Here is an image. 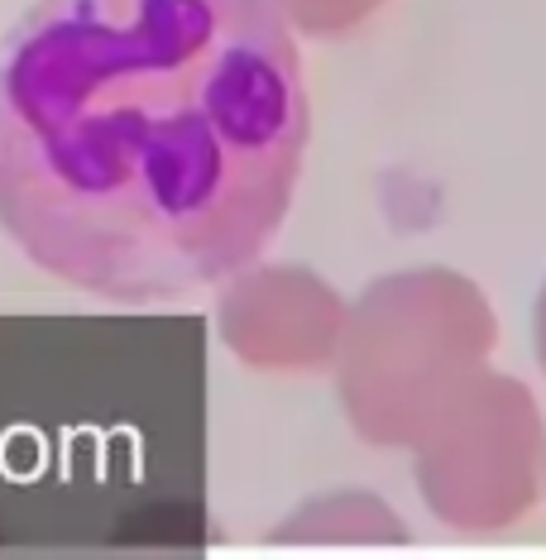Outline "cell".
<instances>
[{"label": "cell", "mask_w": 546, "mask_h": 560, "mask_svg": "<svg viewBox=\"0 0 546 560\" xmlns=\"http://www.w3.org/2000/svg\"><path fill=\"white\" fill-rule=\"evenodd\" d=\"M307 130L269 0H34L0 39V231L86 298H193L274 245Z\"/></svg>", "instance_id": "cell-1"}, {"label": "cell", "mask_w": 546, "mask_h": 560, "mask_svg": "<svg viewBox=\"0 0 546 560\" xmlns=\"http://www.w3.org/2000/svg\"><path fill=\"white\" fill-rule=\"evenodd\" d=\"M493 340L479 288L455 273H393L346 312L340 402L374 445H417L485 364Z\"/></svg>", "instance_id": "cell-2"}, {"label": "cell", "mask_w": 546, "mask_h": 560, "mask_svg": "<svg viewBox=\"0 0 546 560\" xmlns=\"http://www.w3.org/2000/svg\"><path fill=\"white\" fill-rule=\"evenodd\" d=\"M221 340L240 360L274 374L322 369L340 346L346 307L332 288L307 269H240L231 273L221 307Z\"/></svg>", "instance_id": "cell-3"}, {"label": "cell", "mask_w": 546, "mask_h": 560, "mask_svg": "<svg viewBox=\"0 0 546 560\" xmlns=\"http://www.w3.org/2000/svg\"><path fill=\"white\" fill-rule=\"evenodd\" d=\"M269 5L312 39H336V34H350L360 20H370L384 0H269Z\"/></svg>", "instance_id": "cell-4"}]
</instances>
